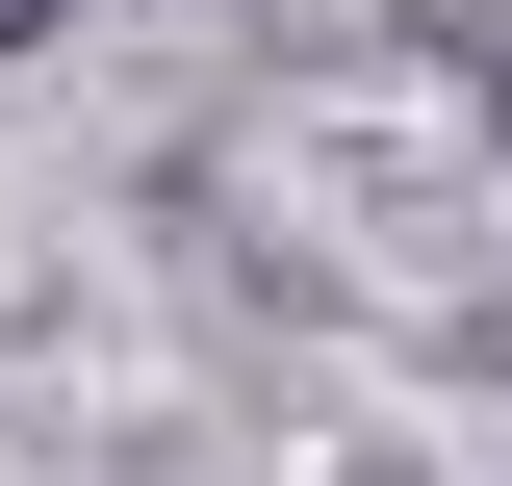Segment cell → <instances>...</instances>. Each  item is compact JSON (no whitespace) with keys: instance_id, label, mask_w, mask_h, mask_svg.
<instances>
[{"instance_id":"obj_1","label":"cell","mask_w":512,"mask_h":486,"mask_svg":"<svg viewBox=\"0 0 512 486\" xmlns=\"http://www.w3.org/2000/svg\"><path fill=\"white\" fill-rule=\"evenodd\" d=\"M52 26H77V0H0V52H52Z\"/></svg>"},{"instance_id":"obj_2","label":"cell","mask_w":512,"mask_h":486,"mask_svg":"<svg viewBox=\"0 0 512 486\" xmlns=\"http://www.w3.org/2000/svg\"><path fill=\"white\" fill-rule=\"evenodd\" d=\"M461 52H487V128H512V26H461Z\"/></svg>"}]
</instances>
